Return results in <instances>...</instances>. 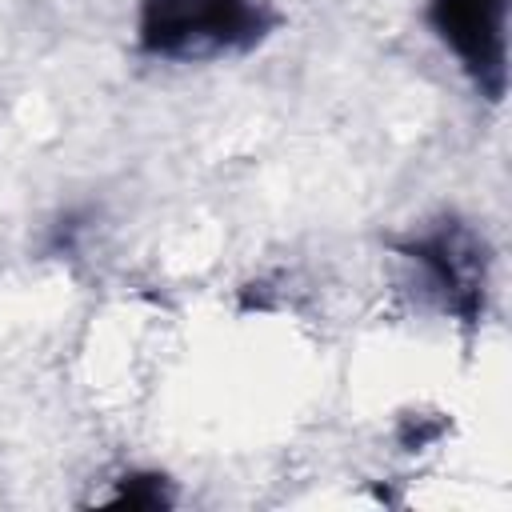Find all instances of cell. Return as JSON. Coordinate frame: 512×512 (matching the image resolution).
Wrapping results in <instances>:
<instances>
[{
	"label": "cell",
	"mask_w": 512,
	"mask_h": 512,
	"mask_svg": "<svg viewBox=\"0 0 512 512\" xmlns=\"http://www.w3.org/2000/svg\"><path fill=\"white\" fill-rule=\"evenodd\" d=\"M256 28L248 0H144V48L188 52L200 44H232Z\"/></svg>",
	"instance_id": "obj_1"
},
{
	"label": "cell",
	"mask_w": 512,
	"mask_h": 512,
	"mask_svg": "<svg viewBox=\"0 0 512 512\" xmlns=\"http://www.w3.org/2000/svg\"><path fill=\"white\" fill-rule=\"evenodd\" d=\"M504 16H508V0H432L436 32L492 100H500L504 92V56H508Z\"/></svg>",
	"instance_id": "obj_2"
},
{
	"label": "cell",
	"mask_w": 512,
	"mask_h": 512,
	"mask_svg": "<svg viewBox=\"0 0 512 512\" xmlns=\"http://www.w3.org/2000/svg\"><path fill=\"white\" fill-rule=\"evenodd\" d=\"M416 256L436 268V276L452 292L456 308L476 316V304H480V264H476L472 240L460 236V232H440V236L416 244Z\"/></svg>",
	"instance_id": "obj_3"
},
{
	"label": "cell",
	"mask_w": 512,
	"mask_h": 512,
	"mask_svg": "<svg viewBox=\"0 0 512 512\" xmlns=\"http://www.w3.org/2000/svg\"><path fill=\"white\" fill-rule=\"evenodd\" d=\"M116 500L128 508H156V504H164V484H160V476H132V480H124Z\"/></svg>",
	"instance_id": "obj_4"
}]
</instances>
